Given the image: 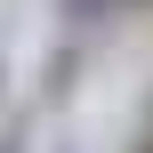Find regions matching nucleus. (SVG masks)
<instances>
[{
    "instance_id": "1",
    "label": "nucleus",
    "mask_w": 153,
    "mask_h": 153,
    "mask_svg": "<svg viewBox=\"0 0 153 153\" xmlns=\"http://www.w3.org/2000/svg\"><path fill=\"white\" fill-rule=\"evenodd\" d=\"M97 8H105V0H65V16H97Z\"/></svg>"
},
{
    "instance_id": "2",
    "label": "nucleus",
    "mask_w": 153,
    "mask_h": 153,
    "mask_svg": "<svg viewBox=\"0 0 153 153\" xmlns=\"http://www.w3.org/2000/svg\"><path fill=\"white\" fill-rule=\"evenodd\" d=\"M145 153H153V145H145Z\"/></svg>"
}]
</instances>
